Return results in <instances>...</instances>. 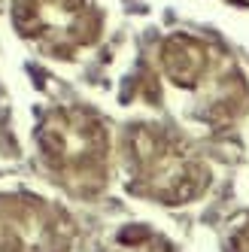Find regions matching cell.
Here are the masks:
<instances>
[{
	"label": "cell",
	"mask_w": 249,
	"mask_h": 252,
	"mask_svg": "<svg viewBox=\"0 0 249 252\" xmlns=\"http://www.w3.org/2000/svg\"><path fill=\"white\" fill-rule=\"evenodd\" d=\"M158 73L186 122L222 128L246 110V79L240 67L201 37H167L158 49Z\"/></svg>",
	"instance_id": "cell-1"
},
{
	"label": "cell",
	"mask_w": 249,
	"mask_h": 252,
	"mask_svg": "<svg viewBox=\"0 0 249 252\" xmlns=\"http://www.w3.org/2000/svg\"><path fill=\"white\" fill-rule=\"evenodd\" d=\"M46 170L70 194L92 197L110 179V131L85 106H58L37 128Z\"/></svg>",
	"instance_id": "cell-2"
},
{
	"label": "cell",
	"mask_w": 249,
	"mask_h": 252,
	"mask_svg": "<svg viewBox=\"0 0 249 252\" xmlns=\"http://www.w3.org/2000/svg\"><path fill=\"white\" fill-rule=\"evenodd\" d=\"M122 161L128 189L158 204H188L210 186V167L176 134L155 125H134L124 134Z\"/></svg>",
	"instance_id": "cell-3"
},
{
	"label": "cell",
	"mask_w": 249,
	"mask_h": 252,
	"mask_svg": "<svg viewBox=\"0 0 249 252\" xmlns=\"http://www.w3.org/2000/svg\"><path fill=\"white\" fill-rule=\"evenodd\" d=\"M19 37L49 58H73L94 46L103 15L94 0H12Z\"/></svg>",
	"instance_id": "cell-4"
},
{
	"label": "cell",
	"mask_w": 249,
	"mask_h": 252,
	"mask_svg": "<svg viewBox=\"0 0 249 252\" xmlns=\"http://www.w3.org/2000/svg\"><path fill=\"white\" fill-rule=\"evenodd\" d=\"M73 219L37 194H0V252H67Z\"/></svg>",
	"instance_id": "cell-5"
},
{
	"label": "cell",
	"mask_w": 249,
	"mask_h": 252,
	"mask_svg": "<svg viewBox=\"0 0 249 252\" xmlns=\"http://www.w3.org/2000/svg\"><path fill=\"white\" fill-rule=\"evenodd\" d=\"M100 252H176V249L146 225H124L106 240Z\"/></svg>",
	"instance_id": "cell-6"
},
{
	"label": "cell",
	"mask_w": 249,
	"mask_h": 252,
	"mask_svg": "<svg viewBox=\"0 0 249 252\" xmlns=\"http://www.w3.org/2000/svg\"><path fill=\"white\" fill-rule=\"evenodd\" d=\"M231 252H249V225H243L234 237H231Z\"/></svg>",
	"instance_id": "cell-7"
},
{
	"label": "cell",
	"mask_w": 249,
	"mask_h": 252,
	"mask_svg": "<svg viewBox=\"0 0 249 252\" xmlns=\"http://www.w3.org/2000/svg\"><path fill=\"white\" fill-rule=\"evenodd\" d=\"M237 3H246V6H249V0H237Z\"/></svg>",
	"instance_id": "cell-8"
}]
</instances>
